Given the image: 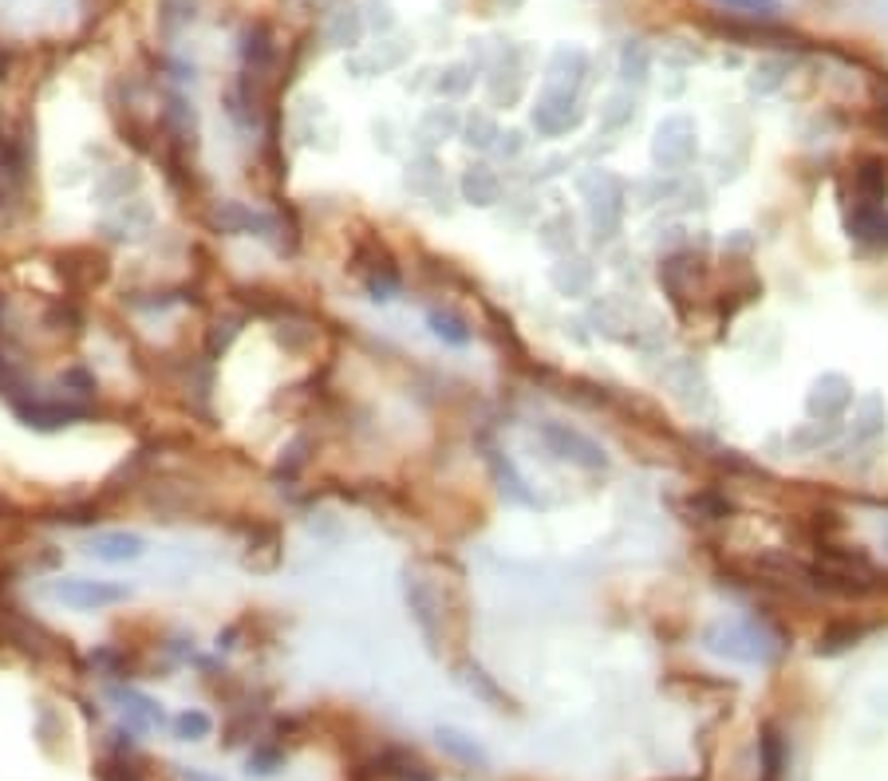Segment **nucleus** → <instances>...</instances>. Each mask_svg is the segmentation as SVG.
Segmentation results:
<instances>
[{"instance_id": "f257e3e1", "label": "nucleus", "mask_w": 888, "mask_h": 781, "mask_svg": "<svg viewBox=\"0 0 888 781\" xmlns=\"http://www.w3.org/2000/svg\"><path fill=\"white\" fill-rule=\"evenodd\" d=\"M48 597H52L55 604L76 607V612H99V607L127 604L130 588L115 585V580H91V576H64V580H52V585H48Z\"/></svg>"}, {"instance_id": "f03ea898", "label": "nucleus", "mask_w": 888, "mask_h": 781, "mask_svg": "<svg viewBox=\"0 0 888 781\" xmlns=\"http://www.w3.org/2000/svg\"><path fill=\"white\" fill-rule=\"evenodd\" d=\"M55 272L72 293H91L99 284H107L111 277V257L96 245H72L55 257Z\"/></svg>"}, {"instance_id": "7ed1b4c3", "label": "nucleus", "mask_w": 888, "mask_h": 781, "mask_svg": "<svg viewBox=\"0 0 888 781\" xmlns=\"http://www.w3.org/2000/svg\"><path fill=\"white\" fill-rule=\"evenodd\" d=\"M12 414L33 431H64V426L91 419V407L84 399H36V395H28L24 402L12 407Z\"/></svg>"}, {"instance_id": "20e7f679", "label": "nucleus", "mask_w": 888, "mask_h": 781, "mask_svg": "<svg viewBox=\"0 0 888 781\" xmlns=\"http://www.w3.org/2000/svg\"><path fill=\"white\" fill-rule=\"evenodd\" d=\"M0 636L9 643H16L21 651H28L33 660H64L67 655V640H60L55 631H48L40 619L16 616V612H4L0 619Z\"/></svg>"}, {"instance_id": "39448f33", "label": "nucleus", "mask_w": 888, "mask_h": 781, "mask_svg": "<svg viewBox=\"0 0 888 781\" xmlns=\"http://www.w3.org/2000/svg\"><path fill=\"white\" fill-rule=\"evenodd\" d=\"M84 553L99 564H130L147 553V537L130 529H99L84 541Z\"/></svg>"}, {"instance_id": "423d86ee", "label": "nucleus", "mask_w": 888, "mask_h": 781, "mask_svg": "<svg viewBox=\"0 0 888 781\" xmlns=\"http://www.w3.org/2000/svg\"><path fill=\"white\" fill-rule=\"evenodd\" d=\"M151 229H154V209H151V202H142V197L119 202L115 214L99 221V233L111 241H142Z\"/></svg>"}, {"instance_id": "0eeeda50", "label": "nucleus", "mask_w": 888, "mask_h": 781, "mask_svg": "<svg viewBox=\"0 0 888 781\" xmlns=\"http://www.w3.org/2000/svg\"><path fill=\"white\" fill-rule=\"evenodd\" d=\"M210 221H214L217 233H229V238H241V233H257V238H265V233L272 229L269 217L253 214V209L241 206V202H217Z\"/></svg>"}, {"instance_id": "6e6552de", "label": "nucleus", "mask_w": 888, "mask_h": 781, "mask_svg": "<svg viewBox=\"0 0 888 781\" xmlns=\"http://www.w3.org/2000/svg\"><path fill=\"white\" fill-rule=\"evenodd\" d=\"M115 699L123 703V710H127V718L135 722L139 730H147V727H166V710H163V703H154L151 694H142V691H130V687H115Z\"/></svg>"}, {"instance_id": "1a4fd4ad", "label": "nucleus", "mask_w": 888, "mask_h": 781, "mask_svg": "<svg viewBox=\"0 0 888 781\" xmlns=\"http://www.w3.org/2000/svg\"><path fill=\"white\" fill-rule=\"evenodd\" d=\"M439 746L451 754L455 761H462V766H474V770H490V754L482 746H478L474 738L462 734L458 727H439Z\"/></svg>"}, {"instance_id": "9d476101", "label": "nucleus", "mask_w": 888, "mask_h": 781, "mask_svg": "<svg viewBox=\"0 0 888 781\" xmlns=\"http://www.w3.org/2000/svg\"><path fill=\"white\" fill-rule=\"evenodd\" d=\"M142 185V174L135 166H119V170H107L103 178L96 182V197L103 206H119L127 202V194H135Z\"/></svg>"}, {"instance_id": "9b49d317", "label": "nucleus", "mask_w": 888, "mask_h": 781, "mask_svg": "<svg viewBox=\"0 0 888 781\" xmlns=\"http://www.w3.org/2000/svg\"><path fill=\"white\" fill-rule=\"evenodd\" d=\"M91 773H96V781H142L139 766H135L123 750H107V754H99L96 766H91Z\"/></svg>"}, {"instance_id": "f8f14e48", "label": "nucleus", "mask_w": 888, "mask_h": 781, "mask_svg": "<svg viewBox=\"0 0 888 781\" xmlns=\"http://www.w3.org/2000/svg\"><path fill=\"white\" fill-rule=\"evenodd\" d=\"M427 324H431V332L443 340V344H455V347L470 344V328H466V320H458L455 312H439V308H434V312H427Z\"/></svg>"}, {"instance_id": "ddd939ff", "label": "nucleus", "mask_w": 888, "mask_h": 781, "mask_svg": "<svg viewBox=\"0 0 888 781\" xmlns=\"http://www.w3.org/2000/svg\"><path fill=\"white\" fill-rule=\"evenodd\" d=\"M210 730H214V718L206 710H182L174 718V734L182 742H202V738H210Z\"/></svg>"}, {"instance_id": "4468645a", "label": "nucleus", "mask_w": 888, "mask_h": 781, "mask_svg": "<svg viewBox=\"0 0 888 781\" xmlns=\"http://www.w3.org/2000/svg\"><path fill=\"white\" fill-rule=\"evenodd\" d=\"M238 324L241 320H214V324H210V332H206V356L210 359H221V351L238 340V332H241Z\"/></svg>"}, {"instance_id": "2eb2a0df", "label": "nucleus", "mask_w": 888, "mask_h": 781, "mask_svg": "<svg viewBox=\"0 0 888 781\" xmlns=\"http://www.w3.org/2000/svg\"><path fill=\"white\" fill-rule=\"evenodd\" d=\"M762 781H782V742L774 730L762 738Z\"/></svg>"}, {"instance_id": "dca6fc26", "label": "nucleus", "mask_w": 888, "mask_h": 781, "mask_svg": "<svg viewBox=\"0 0 888 781\" xmlns=\"http://www.w3.org/2000/svg\"><path fill=\"white\" fill-rule=\"evenodd\" d=\"M91 667L103 675H123L127 671V655L119 648H96L91 651Z\"/></svg>"}, {"instance_id": "f3484780", "label": "nucleus", "mask_w": 888, "mask_h": 781, "mask_svg": "<svg viewBox=\"0 0 888 781\" xmlns=\"http://www.w3.org/2000/svg\"><path fill=\"white\" fill-rule=\"evenodd\" d=\"M60 383H64V387H72V395H76V399H91V395H96V375H91V371H84V368H67L64 375H60Z\"/></svg>"}, {"instance_id": "a211bd4d", "label": "nucleus", "mask_w": 888, "mask_h": 781, "mask_svg": "<svg viewBox=\"0 0 888 781\" xmlns=\"http://www.w3.org/2000/svg\"><path fill=\"white\" fill-rule=\"evenodd\" d=\"M719 4H726V9H735V12H747V16H774V12L782 9L778 0H719Z\"/></svg>"}, {"instance_id": "6ab92c4d", "label": "nucleus", "mask_w": 888, "mask_h": 781, "mask_svg": "<svg viewBox=\"0 0 888 781\" xmlns=\"http://www.w3.org/2000/svg\"><path fill=\"white\" fill-rule=\"evenodd\" d=\"M277 766H281V754H277V750H265V746H261L257 754H253V758H250V773H257V778H265V773H272V770H277Z\"/></svg>"}, {"instance_id": "aec40b11", "label": "nucleus", "mask_w": 888, "mask_h": 781, "mask_svg": "<svg viewBox=\"0 0 888 781\" xmlns=\"http://www.w3.org/2000/svg\"><path fill=\"white\" fill-rule=\"evenodd\" d=\"M178 778H182V781H221V778H214V773H206V770H194V766H182Z\"/></svg>"}, {"instance_id": "412c9836", "label": "nucleus", "mask_w": 888, "mask_h": 781, "mask_svg": "<svg viewBox=\"0 0 888 781\" xmlns=\"http://www.w3.org/2000/svg\"><path fill=\"white\" fill-rule=\"evenodd\" d=\"M0 513H4V498H0Z\"/></svg>"}]
</instances>
